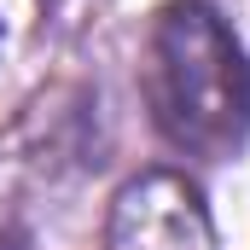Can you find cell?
Wrapping results in <instances>:
<instances>
[{"label": "cell", "mask_w": 250, "mask_h": 250, "mask_svg": "<svg viewBox=\"0 0 250 250\" xmlns=\"http://www.w3.org/2000/svg\"><path fill=\"white\" fill-rule=\"evenodd\" d=\"M140 87L151 123L187 157H233L250 140V59L209 0H169L151 18Z\"/></svg>", "instance_id": "cell-1"}, {"label": "cell", "mask_w": 250, "mask_h": 250, "mask_svg": "<svg viewBox=\"0 0 250 250\" xmlns=\"http://www.w3.org/2000/svg\"><path fill=\"white\" fill-rule=\"evenodd\" d=\"M105 250H215L204 192L175 169H151L128 181L111 204Z\"/></svg>", "instance_id": "cell-2"}]
</instances>
